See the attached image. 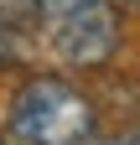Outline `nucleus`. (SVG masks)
I'll use <instances>...</instances> for the list:
<instances>
[{
    "instance_id": "obj_1",
    "label": "nucleus",
    "mask_w": 140,
    "mask_h": 145,
    "mask_svg": "<svg viewBox=\"0 0 140 145\" xmlns=\"http://www.w3.org/2000/svg\"><path fill=\"white\" fill-rule=\"evenodd\" d=\"M94 135V104L83 88H73L57 72H37L16 88L5 109V140L10 145H88Z\"/></svg>"
},
{
    "instance_id": "obj_2",
    "label": "nucleus",
    "mask_w": 140,
    "mask_h": 145,
    "mask_svg": "<svg viewBox=\"0 0 140 145\" xmlns=\"http://www.w3.org/2000/svg\"><path fill=\"white\" fill-rule=\"evenodd\" d=\"M47 42H52V57L67 62V67H99V62H109L114 47H119V16L99 0L88 10H73V16H62V21H52Z\"/></svg>"
},
{
    "instance_id": "obj_3",
    "label": "nucleus",
    "mask_w": 140,
    "mask_h": 145,
    "mask_svg": "<svg viewBox=\"0 0 140 145\" xmlns=\"http://www.w3.org/2000/svg\"><path fill=\"white\" fill-rule=\"evenodd\" d=\"M99 5V0H31V10L47 16V21H62V16H73V10H88Z\"/></svg>"
},
{
    "instance_id": "obj_4",
    "label": "nucleus",
    "mask_w": 140,
    "mask_h": 145,
    "mask_svg": "<svg viewBox=\"0 0 140 145\" xmlns=\"http://www.w3.org/2000/svg\"><path fill=\"white\" fill-rule=\"evenodd\" d=\"M16 57H21V36H16L10 26H0V67L16 62Z\"/></svg>"
},
{
    "instance_id": "obj_5",
    "label": "nucleus",
    "mask_w": 140,
    "mask_h": 145,
    "mask_svg": "<svg viewBox=\"0 0 140 145\" xmlns=\"http://www.w3.org/2000/svg\"><path fill=\"white\" fill-rule=\"evenodd\" d=\"M119 145H140V130H135V135H125V140H119Z\"/></svg>"
},
{
    "instance_id": "obj_6",
    "label": "nucleus",
    "mask_w": 140,
    "mask_h": 145,
    "mask_svg": "<svg viewBox=\"0 0 140 145\" xmlns=\"http://www.w3.org/2000/svg\"><path fill=\"white\" fill-rule=\"evenodd\" d=\"M119 5H140V0H119Z\"/></svg>"
}]
</instances>
